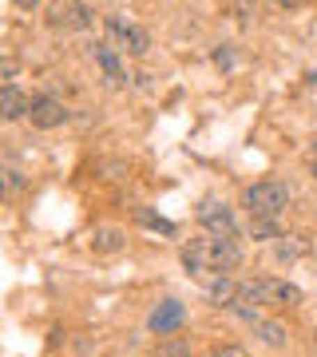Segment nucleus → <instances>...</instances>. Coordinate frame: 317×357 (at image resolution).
Listing matches in <instances>:
<instances>
[{
    "label": "nucleus",
    "instance_id": "obj_11",
    "mask_svg": "<svg viewBox=\"0 0 317 357\" xmlns=\"http://www.w3.org/2000/svg\"><path fill=\"white\" fill-rule=\"evenodd\" d=\"M123 246H127V234L119 227H100L91 234V250L95 255H119Z\"/></svg>",
    "mask_w": 317,
    "mask_h": 357
},
{
    "label": "nucleus",
    "instance_id": "obj_18",
    "mask_svg": "<svg viewBox=\"0 0 317 357\" xmlns=\"http://www.w3.org/2000/svg\"><path fill=\"white\" fill-rule=\"evenodd\" d=\"M20 76V60H16V56H4V60H0V79H16ZM0 88H4V84H0Z\"/></svg>",
    "mask_w": 317,
    "mask_h": 357
},
{
    "label": "nucleus",
    "instance_id": "obj_7",
    "mask_svg": "<svg viewBox=\"0 0 317 357\" xmlns=\"http://www.w3.org/2000/svg\"><path fill=\"white\" fill-rule=\"evenodd\" d=\"M52 24L56 28H91L95 24V8L91 4H56L52 8Z\"/></svg>",
    "mask_w": 317,
    "mask_h": 357
},
{
    "label": "nucleus",
    "instance_id": "obj_6",
    "mask_svg": "<svg viewBox=\"0 0 317 357\" xmlns=\"http://www.w3.org/2000/svg\"><path fill=\"white\" fill-rule=\"evenodd\" d=\"M183 321H187V306L183 302H175V298H167V302H159L151 314V333H159V337H175L178 330H183Z\"/></svg>",
    "mask_w": 317,
    "mask_h": 357
},
{
    "label": "nucleus",
    "instance_id": "obj_24",
    "mask_svg": "<svg viewBox=\"0 0 317 357\" xmlns=\"http://www.w3.org/2000/svg\"><path fill=\"white\" fill-rule=\"evenodd\" d=\"M314 151H317V143H314Z\"/></svg>",
    "mask_w": 317,
    "mask_h": 357
},
{
    "label": "nucleus",
    "instance_id": "obj_1",
    "mask_svg": "<svg viewBox=\"0 0 317 357\" xmlns=\"http://www.w3.org/2000/svg\"><path fill=\"white\" fill-rule=\"evenodd\" d=\"M183 266L203 274V270H215V274H226V270L242 266V246L234 238H190L183 246Z\"/></svg>",
    "mask_w": 317,
    "mask_h": 357
},
{
    "label": "nucleus",
    "instance_id": "obj_16",
    "mask_svg": "<svg viewBox=\"0 0 317 357\" xmlns=\"http://www.w3.org/2000/svg\"><path fill=\"white\" fill-rule=\"evenodd\" d=\"M309 246L302 243V238H281L278 246H274V255H278V262H297V258L305 255Z\"/></svg>",
    "mask_w": 317,
    "mask_h": 357
},
{
    "label": "nucleus",
    "instance_id": "obj_17",
    "mask_svg": "<svg viewBox=\"0 0 317 357\" xmlns=\"http://www.w3.org/2000/svg\"><path fill=\"white\" fill-rule=\"evenodd\" d=\"M155 357H190V342H183V337H167V342L155 349Z\"/></svg>",
    "mask_w": 317,
    "mask_h": 357
},
{
    "label": "nucleus",
    "instance_id": "obj_21",
    "mask_svg": "<svg viewBox=\"0 0 317 357\" xmlns=\"http://www.w3.org/2000/svg\"><path fill=\"white\" fill-rule=\"evenodd\" d=\"M210 357H250V354H246L242 345H218V349H215Z\"/></svg>",
    "mask_w": 317,
    "mask_h": 357
},
{
    "label": "nucleus",
    "instance_id": "obj_19",
    "mask_svg": "<svg viewBox=\"0 0 317 357\" xmlns=\"http://www.w3.org/2000/svg\"><path fill=\"white\" fill-rule=\"evenodd\" d=\"M215 64H218V68H234V44H218Z\"/></svg>",
    "mask_w": 317,
    "mask_h": 357
},
{
    "label": "nucleus",
    "instance_id": "obj_9",
    "mask_svg": "<svg viewBox=\"0 0 317 357\" xmlns=\"http://www.w3.org/2000/svg\"><path fill=\"white\" fill-rule=\"evenodd\" d=\"M28 96L20 88H13V84H4L0 88V123H13V119H24L28 115Z\"/></svg>",
    "mask_w": 317,
    "mask_h": 357
},
{
    "label": "nucleus",
    "instance_id": "obj_20",
    "mask_svg": "<svg viewBox=\"0 0 317 357\" xmlns=\"http://www.w3.org/2000/svg\"><path fill=\"white\" fill-rule=\"evenodd\" d=\"M139 218L147 222V227L163 230V234H175V222H167V218H155V215H147V211H139Z\"/></svg>",
    "mask_w": 317,
    "mask_h": 357
},
{
    "label": "nucleus",
    "instance_id": "obj_2",
    "mask_svg": "<svg viewBox=\"0 0 317 357\" xmlns=\"http://www.w3.org/2000/svg\"><path fill=\"white\" fill-rule=\"evenodd\" d=\"M242 302H254V306H302L305 294L286 278H254V282H242L238 290V306Z\"/></svg>",
    "mask_w": 317,
    "mask_h": 357
},
{
    "label": "nucleus",
    "instance_id": "obj_22",
    "mask_svg": "<svg viewBox=\"0 0 317 357\" xmlns=\"http://www.w3.org/2000/svg\"><path fill=\"white\" fill-rule=\"evenodd\" d=\"M8 187H13V183H8V171H4V167H0V203H4V199H8Z\"/></svg>",
    "mask_w": 317,
    "mask_h": 357
},
{
    "label": "nucleus",
    "instance_id": "obj_8",
    "mask_svg": "<svg viewBox=\"0 0 317 357\" xmlns=\"http://www.w3.org/2000/svg\"><path fill=\"white\" fill-rule=\"evenodd\" d=\"M238 290H242V282L226 278V274L206 278V298H210L215 306H222V310H234V306H238Z\"/></svg>",
    "mask_w": 317,
    "mask_h": 357
},
{
    "label": "nucleus",
    "instance_id": "obj_13",
    "mask_svg": "<svg viewBox=\"0 0 317 357\" xmlns=\"http://www.w3.org/2000/svg\"><path fill=\"white\" fill-rule=\"evenodd\" d=\"M246 234H250L254 243H274V238H281L278 218H250V227H246Z\"/></svg>",
    "mask_w": 317,
    "mask_h": 357
},
{
    "label": "nucleus",
    "instance_id": "obj_5",
    "mask_svg": "<svg viewBox=\"0 0 317 357\" xmlns=\"http://www.w3.org/2000/svg\"><path fill=\"white\" fill-rule=\"evenodd\" d=\"M28 119H32V128L52 131V128H60V123H68V107H63V100H56V96H32Z\"/></svg>",
    "mask_w": 317,
    "mask_h": 357
},
{
    "label": "nucleus",
    "instance_id": "obj_12",
    "mask_svg": "<svg viewBox=\"0 0 317 357\" xmlns=\"http://www.w3.org/2000/svg\"><path fill=\"white\" fill-rule=\"evenodd\" d=\"M103 28H107V40H103V44H107L111 52H123V48H127V32H131V24H127L119 13H111V16H103Z\"/></svg>",
    "mask_w": 317,
    "mask_h": 357
},
{
    "label": "nucleus",
    "instance_id": "obj_14",
    "mask_svg": "<svg viewBox=\"0 0 317 357\" xmlns=\"http://www.w3.org/2000/svg\"><path fill=\"white\" fill-rule=\"evenodd\" d=\"M254 333H258V342H266L270 349H281V345L290 342V333L281 330L278 321H258V326H254Z\"/></svg>",
    "mask_w": 317,
    "mask_h": 357
},
{
    "label": "nucleus",
    "instance_id": "obj_15",
    "mask_svg": "<svg viewBox=\"0 0 317 357\" xmlns=\"http://www.w3.org/2000/svg\"><path fill=\"white\" fill-rule=\"evenodd\" d=\"M123 52H127V56H147V52H151V32H147V28H139V24H131Z\"/></svg>",
    "mask_w": 317,
    "mask_h": 357
},
{
    "label": "nucleus",
    "instance_id": "obj_23",
    "mask_svg": "<svg viewBox=\"0 0 317 357\" xmlns=\"http://www.w3.org/2000/svg\"><path fill=\"white\" fill-rule=\"evenodd\" d=\"M314 178H317V159H314Z\"/></svg>",
    "mask_w": 317,
    "mask_h": 357
},
{
    "label": "nucleus",
    "instance_id": "obj_3",
    "mask_svg": "<svg viewBox=\"0 0 317 357\" xmlns=\"http://www.w3.org/2000/svg\"><path fill=\"white\" fill-rule=\"evenodd\" d=\"M242 206L250 211V218H278L286 206H290V187L281 178H262V183H250L242 191Z\"/></svg>",
    "mask_w": 317,
    "mask_h": 357
},
{
    "label": "nucleus",
    "instance_id": "obj_4",
    "mask_svg": "<svg viewBox=\"0 0 317 357\" xmlns=\"http://www.w3.org/2000/svg\"><path fill=\"white\" fill-rule=\"evenodd\" d=\"M199 222H203V230L210 238H234V234H238V218H234L230 203H218V199H203Z\"/></svg>",
    "mask_w": 317,
    "mask_h": 357
},
{
    "label": "nucleus",
    "instance_id": "obj_10",
    "mask_svg": "<svg viewBox=\"0 0 317 357\" xmlns=\"http://www.w3.org/2000/svg\"><path fill=\"white\" fill-rule=\"evenodd\" d=\"M91 56L100 60L103 76H107V84H111V88H119V84H127V72H123V64H119V52H111L107 44H91Z\"/></svg>",
    "mask_w": 317,
    "mask_h": 357
}]
</instances>
